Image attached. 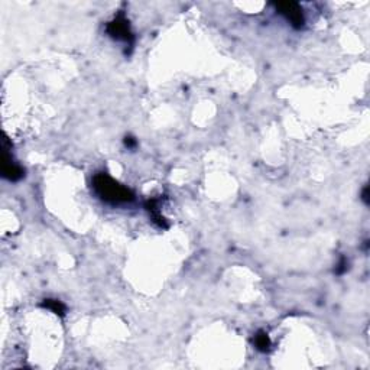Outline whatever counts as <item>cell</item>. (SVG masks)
<instances>
[{
  "label": "cell",
  "mask_w": 370,
  "mask_h": 370,
  "mask_svg": "<svg viewBox=\"0 0 370 370\" xmlns=\"http://www.w3.org/2000/svg\"><path fill=\"white\" fill-rule=\"evenodd\" d=\"M92 188L95 194L106 203L123 204L135 200V194L129 188L114 181L106 172H98L92 177Z\"/></svg>",
  "instance_id": "obj_1"
},
{
  "label": "cell",
  "mask_w": 370,
  "mask_h": 370,
  "mask_svg": "<svg viewBox=\"0 0 370 370\" xmlns=\"http://www.w3.org/2000/svg\"><path fill=\"white\" fill-rule=\"evenodd\" d=\"M106 31H107V34H109L113 39H116V41H123V42L128 44L129 46L133 45L135 37H133V34H132L129 20L125 18L123 15H119V16H116L113 20H110V22L107 23Z\"/></svg>",
  "instance_id": "obj_2"
},
{
  "label": "cell",
  "mask_w": 370,
  "mask_h": 370,
  "mask_svg": "<svg viewBox=\"0 0 370 370\" xmlns=\"http://www.w3.org/2000/svg\"><path fill=\"white\" fill-rule=\"evenodd\" d=\"M277 10L285 16V19L295 28V29H299L304 26L305 23V19H304V13H302V9L301 6L295 3V1H280V3H277L275 4Z\"/></svg>",
  "instance_id": "obj_3"
},
{
  "label": "cell",
  "mask_w": 370,
  "mask_h": 370,
  "mask_svg": "<svg viewBox=\"0 0 370 370\" xmlns=\"http://www.w3.org/2000/svg\"><path fill=\"white\" fill-rule=\"evenodd\" d=\"M1 174L9 181H19L25 175L23 169L13 162L12 155H9L7 149H3V155H1Z\"/></svg>",
  "instance_id": "obj_4"
},
{
  "label": "cell",
  "mask_w": 370,
  "mask_h": 370,
  "mask_svg": "<svg viewBox=\"0 0 370 370\" xmlns=\"http://www.w3.org/2000/svg\"><path fill=\"white\" fill-rule=\"evenodd\" d=\"M253 344H255V347L262 353L269 352V350H271V346H272L269 335H268L266 331H263V330H260V331H258V333L255 334V337H253Z\"/></svg>",
  "instance_id": "obj_5"
},
{
  "label": "cell",
  "mask_w": 370,
  "mask_h": 370,
  "mask_svg": "<svg viewBox=\"0 0 370 370\" xmlns=\"http://www.w3.org/2000/svg\"><path fill=\"white\" fill-rule=\"evenodd\" d=\"M42 307L46 308V310H49V311H52L54 314L59 315V317H64V315H65V311H67V307H65L61 301H58V299H51V298L44 299Z\"/></svg>",
  "instance_id": "obj_6"
},
{
  "label": "cell",
  "mask_w": 370,
  "mask_h": 370,
  "mask_svg": "<svg viewBox=\"0 0 370 370\" xmlns=\"http://www.w3.org/2000/svg\"><path fill=\"white\" fill-rule=\"evenodd\" d=\"M347 269H349V260L343 256V258L340 259V262L337 263V266H335V271H334V272H335L337 275H343Z\"/></svg>",
  "instance_id": "obj_7"
},
{
  "label": "cell",
  "mask_w": 370,
  "mask_h": 370,
  "mask_svg": "<svg viewBox=\"0 0 370 370\" xmlns=\"http://www.w3.org/2000/svg\"><path fill=\"white\" fill-rule=\"evenodd\" d=\"M125 146L128 149H135L138 146V140L133 136H126L125 138Z\"/></svg>",
  "instance_id": "obj_8"
},
{
  "label": "cell",
  "mask_w": 370,
  "mask_h": 370,
  "mask_svg": "<svg viewBox=\"0 0 370 370\" xmlns=\"http://www.w3.org/2000/svg\"><path fill=\"white\" fill-rule=\"evenodd\" d=\"M362 200L365 201L366 205L369 204V186H365V188H363V192H362Z\"/></svg>",
  "instance_id": "obj_9"
}]
</instances>
